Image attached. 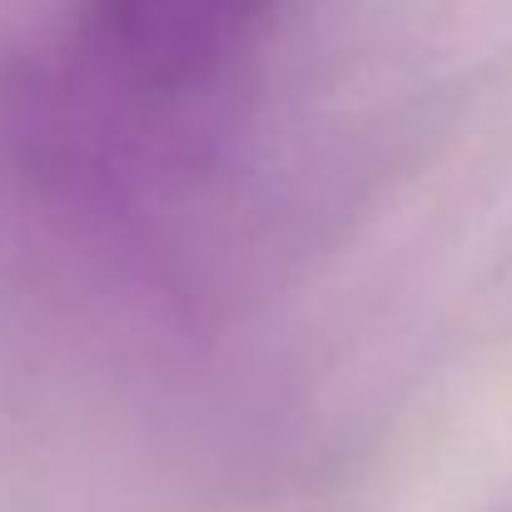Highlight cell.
<instances>
[{"label": "cell", "instance_id": "6da1fadb", "mask_svg": "<svg viewBox=\"0 0 512 512\" xmlns=\"http://www.w3.org/2000/svg\"><path fill=\"white\" fill-rule=\"evenodd\" d=\"M284 0H75V65L155 145H199L249 95Z\"/></svg>", "mask_w": 512, "mask_h": 512}]
</instances>
